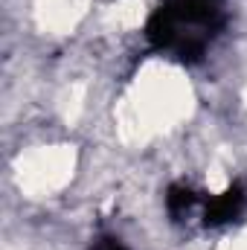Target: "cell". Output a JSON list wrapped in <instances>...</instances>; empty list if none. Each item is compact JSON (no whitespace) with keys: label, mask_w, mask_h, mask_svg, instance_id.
<instances>
[{"label":"cell","mask_w":247,"mask_h":250,"mask_svg":"<svg viewBox=\"0 0 247 250\" xmlns=\"http://www.w3.org/2000/svg\"><path fill=\"white\" fill-rule=\"evenodd\" d=\"M247 209V187L242 181H233L224 192H204V204H201V224L204 227H224L233 224L245 215Z\"/></svg>","instance_id":"cell-2"},{"label":"cell","mask_w":247,"mask_h":250,"mask_svg":"<svg viewBox=\"0 0 247 250\" xmlns=\"http://www.w3.org/2000/svg\"><path fill=\"white\" fill-rule=\"evenodd\" d=\"M163 204H166V212L175 224H186L192 218H201V204H204V192L195 189L186 181H175L166 187L163 195Z\"/></svg>","instance_id":"cell-3"},{"label":"cell","mask_w":247,"mask_h":250,"mask_svg":"<svg viewBox=\"0 0 247 250\" xmlns=\"http://www.w3.org/2000/svg\"><path fill=\"white\" fill-rule=\"evenodd\" d=\"M227 3L230 0H157L143 26L148 50L184 67L201 64L227 29Z\"/></svg>","instance_id":"cell-1"},{"label":"cell","mask_w":247,"mask_h":250,"mask_svg":"<svg viewBox=\"0 0 247 250\" xmlns=\"http://www.w3.org/2000/svg\"><path fill=\"white\" fill-rule=\"evenodd\" d=\"M87 250H131V248L125 245L120 236H114V233H99V236L87 245Z\"/></svg>","instance_id":"cell-4"}]
</instances>
